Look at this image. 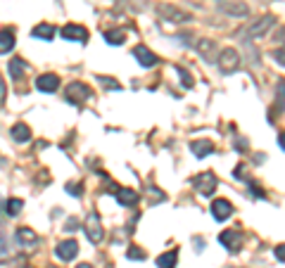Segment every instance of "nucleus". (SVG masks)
Listing matches in <instances>:
<instances>
[{
  "label": "nucleus",
  "instance_id": "nucleus-19",
  "mask_svg": "<svg viewBox=\"0 0 285 268\" xmlns=\"http://www.w3.org/2000/svg\"><path fill=\"white\" fill-rule=\"evenodd\" d=\"M33 36H36V38H43V40H53L55 26L53 24H38V26L33 29Z\"/></svg>",
  "mask_w": 285,
  "mask_h": 268
},
{
  "label": "nucleus",
  "instance_id": "nucleus-3",
  "mask_svg": "<svg viewBox=\"0 0 285 268\" xmlns=\"http://www.w3.org/2000/svg\"><path fill=\"white\" fill-rule=\"evenodd\" d=\"M86 235H88V240H91L93 245L102 242L105 230H102V223H100V216H98V211L88 213V219H86Z\"/></svg>",
  "mask_w": 285,
  "mask_h": 268
},
{
  "label": "nucleus",
  "instance_id": "nucleus-36",
  "mask_svg": "<svg viewBox=\"0 0 285 268\" xmlns=\"http://www.w3.org/2000/svg\"><path fill=\"white\" fill-rule=\"evenodd\" d=\"M76 268H93V266H88V263H81V266H76Z\"/></svg>",
  "mask_w": 285,
  "mask_h": 268
},
{
  "label": "nucleus",
  "instance_id": "nucleus-23",
  "mask_svg": "<svg viewBox=\"0 0 285 268\" xmlns=\"http://www.w3.org/2000/svg\"><path fill=\"white\" fill-rule=\"evenodd\" d=\"M17 240H19L22 245H33L38 237H36V233H33L31 228H19L17 230Z\"/></svg>",
  "mask_w": 285,
  "mask_h": 268
},
{
  "label": "nucleus",
  "instance_id": "nucleus-17",
  "mask_svg": "<svg viewBox=\"0 0 285 268\" xmlns=\"http://www.w3.org/2000/svg\"><path fill=\"white\" fill-rule=\"evenodd\" d=\"M15 47V31L12 29H3L0 31V55H8Z\"/></svg>",
  "mask_w": 285,
  "mask_h": 268
},
{
  "label": "nucleus",
  "instance_id": "nucleus-24",
  "mask_svg": "<svg viewBox=\"0 0 285 268\" xmlns=\"http://www.w3.org/2000/svg\"><path fill=\"white\" fill-rule=\"evenodd\" d=\"M24 202L22 199H8V204H5V209H8V216H17V213L22 211Z\"/></svg>",
  "mask_w": 285,
  "mask_h": 268
},
{
  "label": "nucleus",
  "instance_id": "nucleus-5",
  "mask_svg": "<svg viewBox=\"0 0 285 268\" xmlns=\"http://www.w3.org/2000/svg\"><path fill=\"white\" fill-rule=\"evenodd\" d=\"M67 100H69L71 104H81L86 102L88 97H91V88L86 86V83H78V81H74V83H69L67 86Z\"/></svg>",
  "mask_w": 285,
  "mask_h": 268
},
{
  "label": "nucleus",
  "instance_id": "nucleus-30",
  "mask_svg": "<svg viewBox=\"0 0 285 268\" xmlns=\"http://www.w3.org/2000/svg\"><path fill=\"white\" fill-rule=\"evenodd\" d=\"M67 190H69L74 197H78V195H81V185H78V183H69V185H67Z\"/></svg>",
  "mask_w": 285,
  "mask_h": 268
},
{
  "label": "nucleus",
  "instance_id": "nucleus-7",
  "mask_svg": "<svg viewBox=\"0 0 285 268\" xmlns=\"http://www.w3.org/2000/svg\"><path fill=\"white\" fill-rule=\"evenodd\" d=\"M231 213H233V204L228 199H214V202H212V216H214L216 221L231 219Z\"/></svg>",
  "mask_w": 285,
  "mask_h": 268
},
{
  "label": "nucleus",
  "instance_id": "nucleus-8",
  "mask_svg": "<svg viewBox=\"0 0 285 268\" xmlns=\"http://www.w3.org/2000/svg\"><path fill=\"white\" fill-rule=\"evenodd\" d=\"M219 242L228 249V252H238L240 249V242H242V237H240V233L235 228L233 230H224L221 235H219Z\"/></svg>",
  "mask_w": 285,
  "mask_h": 268
},
{
  "label": "nucleus",
  "instance_id": "nucleus-37",
  "mask_svg": "<svg viewBox=\"0 0 285 268\" xmlns=\"http://www.w3.org/2000/svg\"><path fill=\"white\" fill-rule=\"evenodd\" d=\"M48 268H57V266H48Z\"/></svg>",
  "mask_w": 285,
  "mask_h": 268
},
{
  "label": "nucleus",
  "instance_id": "nucleus-25",
  "mask_svg": "<svg viewBox=\"0 0 285 268\" xmlns=\"http://www.w3.org/2000/svg\"><path fill=\"white\" fill-rule=\"evenodd\" d=\"M276 95H278V104H280V110H285V81L283 79L276 83Z\"/></svg>",
  "mask_w": 285,
  "mask_h": 268
},
{
  "label": "nucleus",
  "instance_id": "nucleus-26",
  "mask_svg": "<svg viewBox=\"0 0 285 268\" xmlns=\"http://www.w3.org/2000/svg\"><path fill=\"white\" fill-rule=\"evenodd\" d=\"M126 256H129V259H133V261H143V259H145V252H143L140 247H131V249L126 252Z\"/></svg>",
  "mask_w": 285,
  "mask_h": 268
},
{
  "label": "nucleus",
  "instance_id": "nucleus-28",
  "mask_svg": "<svg viewBox=\"0 0 285 268\" xmlns=\"http://www.w3.org/2000/svg\"><path fill=\"white\" fill-rule=\"evenodd\" d=\"M273 60H276L280 67H285V47H278V50H273Z\"/></svg>",
  "mask_w": 285,
  "mask_h": 268
},
{
  "label": "nucleus",
  "instance_id": "nucleus-9",
  "mask_svg": "<svg viewBox=\"0 0 285 268\" xmlns=\"http://www.w3.org/2000/svg\"><path fill=\"white\" fill-rule=\"evenodd\" d=\"M62 36H64V40H76V43H86L88 40V31H86L84 26H78V24H67L62 29Z\"/></svg>",
  "mask_w": 285,
  "mask_h": 268
},
{
  "label": "nucleus",
  "instance_id": "nucleus-12",
  "mask_svg": "<svg viewBox=\"0 0 285 268\" xmlns=\"http://www.w3.org/2000/svg\"><path fill=\"white\" fill-rule=\"evenodd\" d=\"M36 88L43 90V93H55L57 88H60V79L55 76V74H43L36 79Z\"/></svg>",
  "mask_w": 285,
  "mask_h": 268
},
{
  "label": "nucleus",
  "instance_id": "nucleus-31",
  "mask_svg": "<svg viewBox=\"0 0 285 268\" xmlns=\"http://www.w3.org/2000/svg\"><path fill=\"white\" fill-rule=\"evenodd\" d=\"M273 254H276L278 261H285V245H278L276 249H273Z\"/></svg>",
  "mask_w": 285,
  "mask_h": 268
},
{
  "label": "nucleus",
  "instance_id": "nucleus-20",
  "mask_svg": "<svg viewBox=\"0 0 285 268\" xmlns=\"http://www.w3.org/2000/svg\"><path fill=\"white\" fill-rule=\"evenodd\" d=\"M12 138H15L17 142H26L31 138L29 126H26V124H15V126H12Z\"/></svg>",
  "mask_w": 285,
  "mask_h": 268
},
{
  "label": "nucleus",
  "instance_id": "nucleus-14",
  "mask_svg": "<svg viewBox=\"0 0 285 268\" xmlns=\"http://www.w3.org/2000/svg\"><path fill=\"white\" fill-rule=\"evenodd\" d=\"M221 10H224L226 15H233V17H245L250 12V8H247L245 3H240V0H226V3H221Z\"/></svg>",
  "mask_w": 285,
  "mask_h": 268
},
{
  "label": "nucleus",
  "instance_id": "nucleus-27",
  "mask_svg": "<svg viewBox=\"0 0 285 268\" xmlns=\"http://www.w3.org/2000/svg\"><path fill=\"white\" fill-rule=\"evenodd\" d=\"M178 76H181V81H183V86H185V88H193V86H195L193 76H190V74H188L185 69H181V67H178Z\"/></svg>",
  "mask_w": 285,
  "mask_h": 268
},
{
  "label": "nucleus",
  "instance_id": "nucleus-10",
  "mask_svg": "<svg viewBox=\"0 0 285 268\" xmlns=\"http://www.w3.org/2000/svg\"><path fill=\"white\" fill-rule=\"evenodd\" d=\"M55 254H57V259H62V261H71L78 254V245L74 242V240H64V242L57 245Z\"/></svg>",
  "mask_w": 285,
  "mask_h": 268
},
{
  "label": "nucleus",
  "instance_id": "nucleus-32",
  "mask_svg": "<svg viewBox=\"0 0 285 268\" xmlns=\"http://www.w3.org/2000/svg\"><path fill=\"white\" fill-rule=\"evenodd\" d=\"M250 190H252V195H255V197H266V195H264V190L259 188V185H255V183H250Z\"/></svg>",
  "mask_w": 285,
  "mask_h": 268
},
{
  "label": "nucleus",
  "instance_id": "nucleus-15",
  "mask_svg": "<svg viewBox=\"0 0 285 268\" xmlns=\"http://www.w3.org/2000/svg\"><path fill=\"white\" fill-rule=\"evenodd\" d=\"M273 24H276V17H273V15H266V17L262 19V22H257L255 26L250 29V36H255V38H259V36H264V33L269 31L271 26H273Z\"/></svg>",
  "mask_w": 285,
  "mask_h": 268
},
{
  "label": "nucleus",
  "instance_id": "nucleus-18",
  "mask_svg": "<svg viewBox=\"0 0 285 268\" xmlns=\"http://www.w3.org/2000/svg\"><path fill=\"white\" fill-rule=\"evenodd\" d=\"M176 259H178V252L176 249H169V252H164L162 256H157V266L159 268H176Z\"/></svg>",
  "mask_w": 285,
  "mask_h": 268
},
{
  "label": "nucleus",
  "instance_id": "nucleus-33",
  "mask_svg": "<svg viewBox=\"0 0 285 268\" xmlns=\"http://www.w3.org/2000/svg\"><path fill=\"white\" fill-rule=\"evenodd\" d=\"M5 81H3V76H0V102H5Z\"/></svg>",
  "mask_w": 285,
  "mask_h": 268
},
{
  "label": "nucleus",
  "instance_id": "nucleus-16",
  "mask_svg": "<svg viewBox=\"0 0 285 268\" xmlns=\"http://www.w3.org/2000/svg\"><path fill=\"white\" fill-rule=\"evenodd\" d=\"M116 199H119V204H124V206H136L138 204V199H140V195L136 192V190H116Z\"/></svg>",
  "mask_w": 285,
  "mask_h": 268
},
{
  "label": "nucleus",
  "instance_id": "nucleus-6",
  "mask_svg": "<svg viewBox=\"0 0 285 268\" xmlns=\"http://www.w3.org/2000/svg\"><path fill=\"white\" fill-rule=\"evenodd\" d=\"M133 57H136L143 67H154V64L159 62V57L154 55L147 45H136V47H133Z\"/></svg>",
  "mask_w": 285,
  "mask_h": 268
},
{
  "label": "nucleus",
  "instance_id": "nucleus-34",
  "mask_svg": "<svg viewBox=\"0 0 285 268\" xmlns=\"http://www.w3.org/2000/svg\"><path fill=\"white\" fill-rule=\"evenodd\" d=\"M278 145H280V150H285V133L278 135Z\"/></svg>",
  "mask_w": 285,
  "mask_h": 268
},
{
  "label": "nucleus",
  "instance_id": "nucleus-22",
  "mask_svg": "<svg viewBox=\"0 0 285 268\" xmlns=\"http://www.w3.org/2000/svg\"><path fill=\"white\" fill-rule=\"evenodd\" d=\"M26 71V62L24 60H10V76L12 79H22Z\"/></svg>",
  "mask_w": 285,
  "mask_h": 268
},
{
  "label": "nucleus",
  "instance_id": "nucleus-1",
  "mask_svg": "<svg viewBox=\"0 0 285 268\" xmlns=\"http://www.w3.org/2000/svg\"><path fill=\"white\" fill-rule=\"evenodd\" d=\"M216 62H219V69L224 71V74H233V71L240 67V55L238 50H233V47H224L219 57H216Z\"/></svg>",
  "mask_w": 285,
  "mask_h": 268
},
{
  "label": "nucleus",
  "instance_id": "nucleus-21",
  "mask_svg": "<svg viewBox=\"0 0 285 268\" xmlns=\"http://www.w3.org/2000/svg\"><path fill=\"white\" fill-rule=\"evenodd\" d=\"M105 40H107L109 45H121L124 40H126V31H124V29H114V31H105Z\"/></svg>",
  "mask_w": 285,
  "mask_h": 268
},
{
  "label": "nucleus",
  "instance_id": "nucleus-35",
  "mask_svg": "<svg viewBox=\"0 0 285 268\" xmlns=\"http://www.w3.org/2000/svg\"><path fill=\"white\" fill-rule=\"evenodd\" d=\"M278 40H280V43H285V29L280 33H278Z\"/></svg>",
  "mask_w": 285,
  "mask_h": 268
},
{
  "label": "nucleus",
  "instance_id": "nucleus-29",
  "mask_svg": "<svg viewBox=\"0 0 285 268\" xmlns=\"http://www.w3.org/2000/svg\"><path fill=\"white\" fill-rule=\"evenodd\" d=\"M100 83H102L105 88H112V90H119V88H121L119 83H114V81L109 79V76H100Z\"/></svg>",
  "mask_w": 285,
  "mask_h": 268
},
{
  "label": "nucleus",
  "instance_id": "nucleus-13",
  "mask_svg": "<svg viewBox=\"0 0 285 268\" xmlns=\"http://www.w3.org/2000/svg\"><path fill=\"white\" fill-rule=\"evenodd\" d=\"M195 50L200 52V55H205L209 60V62H214L216 57H219V52H216V45H214V40H209V38H200L197 43H195Z\"/></svg>",
  "mask_w": 285,
  "mask_h": 268
},
{
  "label": "nucleus",
  "instance_id": "nucleus-11",
  "mask_svg": "<svg viewBox=\"0 0 285 268\" xmlns=\"http://www.w3.org/2000/svg\"><path fill=\"white\" fill-rule=\"evenodd\" d=\"M190 150H193L195 157H209V154H214V142L207 140V138H200V140H193L190 142Z\"/></svg>",
  "mask_w": 285,
  "mask_h": 268
},
{
  "label": "nucleus",
  "instance_id": "nucleus-2",
  "mask_svg": "<svg viewBox=\"0 0 285 268\" xmlns=\"http://www.w3.org/2000/svg\"><path fill=\"white\" fill-rule=\"evenodd\" d=\"M157 12H159V17H162V19L174 22V24H185V22H190V19H193V17L188 15L185 10L176 8V5H169V3L159 5V8H157Z\"/></svg>",
  "mask_w": 285,
  "mask_h": 268
},
{
  "label": "nucleus",
  "instance_id": "nucleus-4",
  "mask_svg": "<svg viewBox=\"0 0 285 268\" xmlns=\"http://www.w3.org/2000/svg\"><path fill=\"white\" fill-rule=\"evenodd\" d=\"M193 185L197 188L200 195L212 197V195H214V190H216V176L212 174V171H202L200 176H195L193 178Z\"/></svg>",
  "mask_w": 285,
  "mask_h": 268
}]
</instances>
